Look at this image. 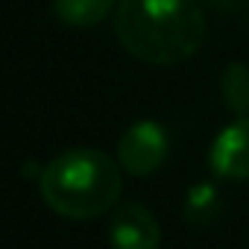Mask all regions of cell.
I'll use <instances>...</instances> for the list:
<instances>
[{
  "mask_svg": "<svg viewBox=\"0 0 249 249\" xmlns=\"http://www.w3.org/2000/svg\"><path fill=\"white\" fill-rule=\"evenodd\" d=\"M220 97L223 106L237 114L246 117L249 114V65L243 62H229L220 73Z\"/></svg>",
  "mask_w": 249,
  "mask_h": 249,
  "instance_id": "52a82bcc",
  "label": "cell"
},
{
  "mask_svg": "<svg viewBox=\"0 0 249 249\" xmlns=\"http://www.w3.org/2000/svg\"><path fill=\"white\" fill-rule=\"evenodd\" d=\"M167 129L159 120H135L117 141V161L129 176H153L167 161Z\"/></svg>",
  "mask_w": 249,
  "mask_h": 249,
  "instance_id": "3957f363",
  "label": "cell"
},
{
  "mask_svg": "<svg viewBox=\"0 0 249 249\" xmlns=\"http://www.w3.org/2000/svg\"><path fill=\"white\" fill-rule=\"evenodd\" d=\"M208 164L226 182L249 179V114L229 123L214 138V144L208 150Z\"/></svg>",
  "mask_w": 249,
  "mask_h": 249,
  "instance_id": "5b68a950",
  "label": "cell"
},
{
  "mask_svg": "<svg viewBox=\"0 0 249 249\" xmlns=\"http://www.w3.org/2000/svg\"><path fill=\"white\" fill-rule=\"evenodd\" d=\"M108 243L111 249H159L161 226L147 205L123 202L108 220Z\"/></svg>",
  "mask_w": 249,
  "mask_h": 249,
  "instance_id": "277c9868",
  "label": "cell"
},
{
  "mask_svg": "<svg viewBox=\"0 0 249 249\" xmlns=\"http://www.w3.org/2000/svg\"><path fill=\"white\" fill-rule=\"evenodd\" d=\"M114 9V0H53L56 18L71 30H88Z\"/></svg>",
  "mask_w": 249,
  "mask_h": 249,
  "instance_id": "8992f818",
  "label": "cell"
},
{
  "mask_svg": "<svg viewBox=\"0 0 249 249\" xmlns=\"http://www.w3.org/2000/svg\"><path fill=\"white\" fill-rule=\"evenodd\" d=\"M220 214V194L214 185L199 182L188 191L185 196V220L194 226H208L214 217Z\"/></svg>",
  "mask_w": 249,
  "mask_h": 249,
  "instance_id": "ba28073f",
  "label": "cell"
},
{
  "mask_svg": "<svg viewBox=\"0 0 249 249\" xmlns=\"http://www.w3.org/2000/svg\"><path fill=\"white\" fill-rule=\"evenodd\" d=\"M120 161L94 147H73L41 167L38 191L44 205L65 220H94L117 205Z\"/></svg>",
  "mask_w": 249,
  "mask_h": 249,
  "instance_id": "7a4b0ae2",
  "label": "cell"
},
{
  "mask_svg": "<svg viewBox=\"0 0 249 249\" xmlns=\"http://www.w3.org/2000/svg\"><path fill=\"white\" fill-rule=\"evenodd\" d=\"M205 12L196 0H120L114 36L132 59L170 68L182 65L205 41Z\"/></svg>",
  "mask_w": 249,
  "mask_h": 249,
  "instance_id": "6da1fadb",
  "label": "cell"
}]
</instances>
